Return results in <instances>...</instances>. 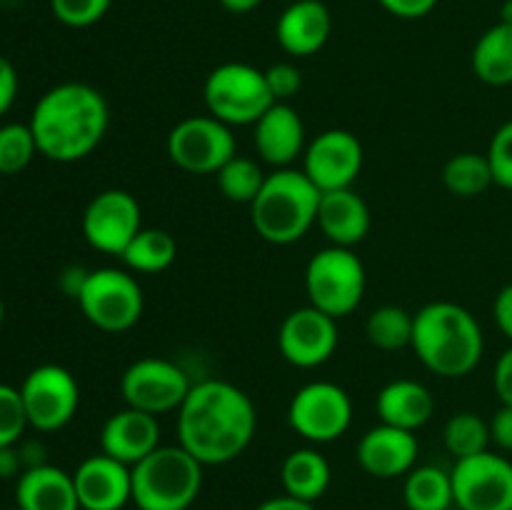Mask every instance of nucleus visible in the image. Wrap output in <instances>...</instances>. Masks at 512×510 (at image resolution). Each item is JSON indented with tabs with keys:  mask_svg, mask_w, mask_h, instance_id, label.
Here are the masks:
<instances>
[{
	"mask_svg": "<svg viewBox=\"0 0 512 510\" xmlns=\"http://www.w3.org/2000/svg\"><path fill=\"white\" fill-rule=\"evenodd\" d=\"M470 63L485 85H512V25L498 23L485 30L475 43Z\"/></svg>",
	"mask_w": 512,
	"mask_h": 510,
	"instance_id": "obj_26",
	"label": "nucleus"
},
{
	"mask_svg": "<svg viewBox=\"0 0 512 510\" xmlns=\"http://www.w3.org/2000/svg\"><path fill=\"white\" fill-rule=\"evenodd\" d=\"M330 463L325 455L315 448H298L288 453L280 468V483L283 490L293 498L305 500V503H315L325 495L330 488Z\"/></svg>",
	"mask_w": 512,
	"mask_h": 510,
	"instance_id": "obj_25",
	"label": "nucleus"
},
{
	"mask_svg": "<svg viewBox=\"0 0 512 510\" xmlns=\"http://www.w3.org/2000/svg\"><path fill=\"white\" fill-rule=\"evenodd\" d=\"M28 125L40 155L55 163H78L108 133V100L88 83H60L40 95Z\"/></svg>",
	"mask_w": 512,
	"mask_h": 510,
	"instance_id": "obj_2",
	"label": "nucleus"
},
{
	"mask_svg": "<svg viewBox=\"0 0 512 510\" xmlns=\"http://www.w3.org/2000/svg\"><path fill=\"white\" fill-rule=\"evenodd\" d=\"M288 423L308 443H333L353 423V400L338 383L313 380L290 400Z\"/></svg>",
	"mask_w": 512,
	"mask_h": 510,
	"instance_id": "obj_10",
	"label": "nucleus"
},
{
	"mask_svg": "<svg viewBox=\"0 0 512 510\" xmlns=\"http://www.w3.org/2000/svg\"><path fill=\"white\" fill-rule=\"evenodd\" d=\"M493 388L498 395L500 405H510L512 408V345L503 350L493 370Z\"/></svg>",
	"mask_w": 512,
	"mask_h": 510,
	"instance_id": "obj_38",
	"label": "nucleus"
},
{
	"mask_svg": "<svg viewBox=\"0 0 512 510\" xmlns=\"http://www.w3.org/2000/svg\"><path fill=\"white\" fill-rule=\"evenodd\" d=\"M113 0H50L53 15L68 28H90L105 18Z\"/></svg>",
	"mask_w": 512,
	"mask_h": 510,
	"instance_id": "obj_35",
	"label": "nucleus"
},
{
	"mask_svg": "<svg viewBox=\"0 0 512 510\" xmlns=\"http://www.w3.org/2000/svg\"><path fill=\"white\" fill-rule=\"evenodd\" d=\"M258 430L250 395L228 380H200L178 408V445L200 465H225L240 458Z\"/></svg>",
	"mask_w": 512,
	"mask_h": 510,
	"instance_id": "obj_1",
	"label": "nucleus"
},
{
	"mask_svg": "<svg viewBox=\"0 0 512 510\" xmlns=\"http://www.w3.org/2000/svg\"><path fill=\"white\" fill-rule=\"evenodd\" d=\"M15 505L20 510H80L73 473L50 463L23 470L15 485Z\"/></svg>",
	"mask_w": 512,
	"mask_h": 510,
	"instance_id": "obj_24",
	"label": "nucleus"
},
{
	"mask_svg": "<svg viewBox=\"0 0 512 510\" xmlns=\"http://www.w3.org/2000/svg\"><path fill=\"white\" fill-rule=\"evenodd\" d=\"M255 510H315L313 503H305V500L293 498V495H275V498L263 500Z\"/></svg>",
	"mask_w": 512,
	"mask_h": 510,
	"instance_id": "obj_45",
	"label": "nucleus"
},
{
	"mask_svg": "<svg viewBox=\"0 0 512 510\" xmlns=\"http://www.w3.org/2000/svg\"><path fill=\"white\" fill-rule=\"evenodd\" d=\"M493 318L495 325L500 328V333L512 343V283L500 288V293L495 295L493 303Z\"/></svg>",
	"mask_w": 512,
	"mask_h": 510,
	"instance_id": "obj_42",
	"label": "nucleus"
},
{
	"mask_svg": "<svg viewBox=\"0 0 512 510\" xmlns=\"http://www.w3.org/2000/svg\"><path fill=\"white\" fill-rule=\"evenodd\" d=\"M120 258L125 260V265L133 273H163L178 258V243H175L168 230L143 228L130 240V245Z\"/></svg>",
	"mask_w": 512,
	"mask_h": 510,
	"instance_id": "obj_28",
	"label": "nucleus"
},
{
	"mask_svg": "<svg viewBox=\"0 0 512 510\" xmlns=\"http://www.w3.org/2000/svg\"><path fill=\"white\" fill-rule=\"evenodd\" d=\"M15 98H18V73L13 63L0 55V118L13 108Z\"/></svg>",
	"mask_w": 512,
	"mask_h": 510,
	"instance_id": "obj_41",
	"label": "nucleus"
},
{
	"mask_svg": "<svg viewBox=\"0 0 512 510\" xmlns=\"http://www.w3.org/2000/svg\"><path fill=\"white\" fill-rule=\"evenodd\" d=\"M80 225L90 248L105 255H123L130 240L143 230V210L128 190L108 188L90 200Z\"/></svg>",
	"mask_w": 512,
	"mask_h": 510,
	"instance_id": "obj_14",
	"label": "nucleus"
},
{
	"mask_svg": "<svg viewBox=\"0 0 512 510\" xmlns=\"http://www.w3.org/2000/svg\"><path fill=\"white\" fill-rule=\"evenodd\" d=\"M218 188L230 203L250 205L258 198L260 188H263L265 178L258 160L248 158V155H233L223 168L218 170Z\"/></svg>",
	"mask_w": 512,
	"mask_h": 510,
	"instance_id": "obj_32",
	"label": "nucleus"
},
{
	"mask_svg": "<svg viewBox=\"0 0 512 510\" xmlns=\"http://www.w3.org/2000/svg\"><path fill=\"white\" fill-rule=\"evenodd\" d=\"M30 428L55 433L75 418L80 405V385L68 368L55 363L38 365L20 385Z\"/></svg>",
	"mask_w": 512,
	"mask_h": 510,
	"instance_id": "obj_11",
	"label": "nucleus"
},
{
	"mask_svg": "<svg viewBox=\"0 0 512 510\" xmlns=\"http://www.w3.org/2000/svg\"><path fill=\"white\" fill-rule=\"evenodd\" d=\"M20 450V460H23V470H30V468H38V465H45L48 463V450H45L43 443H38V440H28V443L18 445Z\"/></svg>",
	"mask_w": 512,
	"mask_h": 510,
	"instance_id": "obj_44",
	"label": "nucleus"
},
{
	"mask_svg": "<svg viewBox=\"0 0 512 510\" xmlns=\"http://www.w3.org/2000/svg\"><path fill=\"white\" fill-rule=\"evenodd\" d=\"M365 265L353 248H328L318 250L305 268V293L313 308L323 310L330 318H348L363 303Z\"/></svg>",
	"mask_w": 512,
	"mask_h": 510,
	"instance_id": "obj_6",
	"label": "nucleus"
},
{
	"mask_svg": "<svg viewBox=\"0 0 512 510\" xmlns=\"http://www.w3.org/2000/svg\"><path fill=\"white\" fill-rule=\"evenodd\" d=\"M315 225L323 230L330 245L353 248L363 243L365 235L370 233V208L363 195L355 193L353 188L330 190L320 195Z\"/></svg>",
	"mask_w": 512,
	"mask_h": 510,
	"instance_id": "obj_22",
	"label": "nucleus"
},
{
	"mask_svg": "<svg viewBox=\"0 0 512 510\" xmlns=\"http://www.w3.org/2000/svg\"><path fill=\"white\" fill-rule=\"evenodd\" d=\"M260 3H263V0H220V5H223L228 13H235V15L250 13V10L258 8Z\"/></svg>",
	"mask_w": 512,
	"mask_h": 510,
	"instance_id": "obj_46",
	"label": "nucleus"
},
{
	"mask_svg": "<svg viewBox=\"0 0 512 510\" xmlns=\"http://www.w3.org/2000/svg\"><path fill=\"white\" fill-rule=\"evenodd\" d=\"M403 500L408 510H448L455 505L453 478L438 465H415L405 475Z\"/></svg>",
	"mask_w": 512,
	"mask_h": 510,
	"instance_id": "obj_27",
	"label": "nucleus"
},
{
	"mask_svg": "<svg viewBox=\"0 0 512 510\" xmlns=\"http://www.w3.org/2000/svg\"><path fill=\"white\" fill-rule=\"evenodd\" d=\"M155 448H160V423L158 415L143 413L125 405L123 410L110 415L100 430V453L130 465L148 458Z\"/></svg>",
	"mask_w": 512,
	"mask_h": 510,
	"instance_id": "obj_19",
	"label": "nucleus"
},
{
	"mask_svg": "<svg viewBox=\"0 0 512 510\" xmlns=\"http://www.w3.org/2000/svg\"><path fill=\"white\" fill-rule=\"evenodd\" d=\"M358 465L368 475L380 480H393L408 475L418 460V438L415 433L395 425H375L360 438L355 448Z\"/></svg>",
	"mask_w": 512,
	"mask_h": 510,
	"instance_id": "obj_18",
	"label": "nucleus"
},
{
	"mask_svg": "<svg viewBox=\"0 0 512 510\" xmlns=\"http://www.w3.org/2000/svg\"><path fill=\"white\" fill-rule=\"evenodd\" d=\"M0 3H13V0H0Z\"/></svg>",
	"mask_w": 512,
	"mask_h": 510,
	"instance_id": "obj_49",
	"label": "nucleus"
},
{
	"mask_svg": "<svg viewBox=\"0 0 512 510\" xmlns=\"http://www.w3.org/2000/svg\"><path fill=\"white\" fill-rule=\"evenodd\" d=\"M8 510H20V508H18V505H15V508H8Z\"/></svg>",
	"mask_w": 512,
	"mask_h": 510,
	"instance_id": "obj_50",
	"label": "nucleus"
},
{
	"mask_svg": "<svg viewBox=\"0 0 512 510\" xmlns=\"http://www.w3.org/2000/svg\"><path fill=\"white\" fill-rule=\"evenodd\" d=\"M333 33V15L323 0H295L280 13L275 38L285 53L310 58L320 53Z\"/></svg>",
	"mask_w": 512,
	"mask_h": 510,
	"instance_id": "obj_21",
	"label": "nucleus"
},
{
	"mask_svg": "<svg viewBox=\"0 0 512 510\" xmlns=\"http://www.w3.org/2000/svg\"><path fill=\"white\" fill-rule=\"evenodd\" d=\"M375 413H378L380 423L418 433L435 415V398L428 385L410 378H398L378 393Z\"/></svg>",
	"mask_w": 512,
	"mask_h": 510,
	"instance_id": "obj_23",
	"label": "nucleus"
},
{
	"mask_svg": "<svg viewBox=\"0 0 512 510\" xmlns=\"http://www.w3.org/2000/svg\"><path fill=\"white\" fill-rule=\"evenodd\" d=\"M363 143L343 128L323 130L303 153V173L320 193L353 188L363 170Z\"/></svg>",
	"mask_w": 512,
	"mask_h": 510,
	"instance_id": "obj_15",
	"label": "nucleus"
},
{
	"mask_svg": "<svg viewBox=\"0 0 512 510\" xmlns=\"http://www.w3.org/2000/svg\"><path fill=\"white\" fill-rule=\"evenodd\" d=\"M80 510H123L133 503V468L110 455H90L73 473Z\"/></svg>",
	"mask_w": 512,
	"mask_h": 510,
	"instance_id": "obj_17",
	"label": "nucleus"
},
{
	"mask_svg": "<svg viewBox=\"0 0 512 510\" xmlns=\"http://www.w3.org/2000/svg\"><path fill=\"white\" fill-rule=\"evenodd\" d=\"M188 373L178 363L165 358H140L125 368L120 378V395L125 405L150 415H163L178 410L188 398Z\"/></svg>",
	"mask_w": 512,
	"mask_h": 510,
	"instance_id": "obj_12",
	"label": "nucleus"
},
{
	"mask_svg": "<svg viewBox=\"0 0 512 510\" xmlns=\"http://www.w3.org/2000/svg\"><path fill=\"white\" fill-rule=\"evenodd\" d=\"M25 428H28V415H25L20 388L0 383V448L18 443Z\"/></svg>",
	"mask_w": 512,
	"mask_h": 510,
	"instance_id": "obj_34",
	"label": "nucleus"
},
{
	"mask_svg": "<svg viewBox=\"0 0 512 510\" xmlns=\"http://www.w3.org/2000/svg\"><path fill=\"white\" fill-rule=\"evenodd\" d=\"M410 348L430 373L440 378H465L483 360V328L463 305L435 300L415 313Z\"/></svg>",
	"mask_w": 512,
	"mask_h": 510,
	"instance_id": "obj_3",
	"label": "nucleus"
},
{
	"mask_svg": "<svg viewBox=\"0 0 512 510\" xmlns=\"http://www.w3.org/2000/svg\"><path fill=\"white\" fill-rule=\"evenodd\" d=\"M450 478L460 510H512V463L505 455L485 450L455 460Z\"/></svg>",
	"mask_w": 512,
	"mask_h": 510,
	"instance_id": "obj_13",
	"label": "nucleus"
},
{
	"mask_svg": "<svg viewBox=\"0 0 512 510\" xmlns=\"http://www.w3.org/2000/svg\"><path fill=\"white\" fill-rule=\"evenodd\" d=\"M415 315L400 305H380L365 320V335L378 350H403L413 343Z\"/></svg>",
	"mask_w": 512,
	"mask_h": 510,
	"instance_id": "obj_30",
	"label": "nucleus"
},
{
	"mask_svg": "<svg viewBox=\"0 0 512 510\" xmlns=\"http://www.w3.org/2000/svg\"><path fill=\"white\" fill-rule=\"evenodd\" d=\"M490 440L505 453H512V408L500 405L490 418Z\"/></svg>",
	"mask_w": 512,
	"mask_h": 510,
	"instance_id": "obj_40",
	"label": "nucleus"
},
{
	"mask_svg": "<svg viewBox=\"0 0 512 510\" xmlns=\"http://www.w3.org/2000/svg\"><path fill=\"white\" fill-rule=\"evenodd\" d=\"M443 183L458 198H478L495 185L493 168L485 153H458L445 163Z\"/></svg>",
	"mask_w": 512,
	"mask_h": 510,
	"instance_id": "obj_29",
	"label": "nucleus"
},
{
	"mask_svg": "<svg viewBox=\"0 0 512 510\" xmlns=\"http://www.w3.org/2000/svg\"><path fill=\"white\" fill-rule=\"evenodd\" d=\"M338 340V320L310 303L285 315L278 328L280 355L303 370L328 363L338 348Z\"/></svg>",
	"mask_w": 512,
	"mask_h": 510,
	"instance_id": "obj_16",
	"label": "nucleus"
},
{
	"mask_svg": "<svg viewBox=\"0 0 512 510\" xmlns=\"http://www.w3.org/2000/svg\"><path fill=\"white\" fill-rule=\"evenodd\" d=\"M168 158L190 175H213L228 163L235 150V135L230 125L213 115H190L173 125L168 133Z\"/></svg>",
	"mask_w": 512,
	"mask_h": 510,
	"instance_id": "obj_9",
	"label": "nucleus"
},
{
	"mask_svg": "<svg viewBox=\"0 0 512 510\" xmlns=\"http://www.w3.org/2000/svg\"><path fill=\"white\" fill-rule=\"evenodd\" d=\"M253 145L260 160L278 168H290L305 153V125L290 103H273L253 125Z\"/></svg>",
	"mask_w": 512,
	"mask_h": 510,
	"instance_id": "obj_20",
	"label": "nucleus"
},
{
	"mask_svg": "<svg viewBox=\"0 0 512 510\" xmlns=\"http://www.w3.org/2000/svg\"><path fill=\"white\" fill-rule=\"evenodd\" d=\"M320 195L303 170L278 168L265 178L258 198L250 203L255 233L273 245L298 243L318 220Z\"/></svg>",
	"mask_w": 512,
	"mask_h": 510,
	"instance_id": "obj_4",
	"label": "nucleus"
},
{
	"mask_svg": "<svg viewBox=\"0 0 512 510\" xmlns=\"http://www.w3.org/2000/svg\"><path fill=\"white\" fill-rule=\"evenodd\" d=\"M75 300L85 320L103 333H125L143 318L145 308L140 283L120 268L88 270Z\"/></svg>",
	"mask_w": 512,
	"mask_h": 510,
	"instance_id": "obj_8",
	"label": "nucleus"
},
{
	"mask_svg": "<svg viewBox=\"0 0 512 510\" xmlns=\"http://www.w3.org/2000/svg\"><path fill=\"white\" fill-rule=\"evenodd\" d=\"M443 443L455 460L485 453L488 445L493 443V440H490V423L480 418L478 413H470V410L455 413L453 418L445 423Z\"/></svg>",
	"mask_w": 512,
	"mask_h": 510,
	"instance_id": "obj_31",
	"label": "nucleus"
},
{
	"mask_svg": "<svg viewBox=\"0 0 512 510\" xmlns=\"http://www.w3.org/2000/svg\"><path fill=\"white\" fill-rule=\"evenodd\" d=\"M203 468L183 445H160L133 465L138 510H188L203 488Z\"/></svg>",
	"mask_w": 512,
	"mask_h": 510,
	"instance_id": "obj_5",
	"label": "nucleus"
},
{
	"mask_svg": "<svg viewBox=\"0 0 512 510\" xmlns=\"http://www.w3.org/2000/svg\"><path fill=\"white\" fill-rule=\"evenodd\" d=\"M485 155H488L490 168H493L495 185L512 190V120L495 130Z\"/></svg>",
	"mask_w": 512,
	"mask_h": 510,
	"instance_id": "obj_36",
	"label": "nucleus"
},
{
	"mask_svg": "<svg viewBox=\"0 0 512 510\" xmlns=\"http://www.w3.org/2000/svg\"><path fill=\"white\" fill-rule=\"evenodd\" d=\"M38 155V143L28 123L0 125V175H15Z\"/></svg>",
	"mask_w": 512,
	"mask_h": 510,
	"instance_id": "obj_33",
	"label": "nucleus"
},
{
	"mask_svg": "<svg viewBox=\"0 0 512 510\" xmlns=\"http://www.w3.org/2000/svg\"><path fill=\"white\" fill-rule=\"evenodd\" d=\"M3 318H5V305H3V298H0V325H3Z\"/></svg>",
	"mask_w": 512,
	"mask_h": 510,
	"instance_id": "obj_48",
	"label": "nucleus"
},
{
	"mask_svg": "<svg viewBox=\"0 0 512 510\" xmlns=\"http://www.w3.org/2000/svg\"><path fill=\"white\" fill-rule=\"evenodd\" d=\"M265 80H268V88L273 93L275 103H288L290 98H295L303 85V75L295 68L293 63H275L265 70Z\"/></svg>",
	"mask_w": 512,
	"mask_h": 510,
	"instance_id": "obj_37",
	"label": "nucleus"
},
{
	"mask_svg": "<svg viewBox=\"0 0 512 510\" xmlns=\"http://www.w3.org/2000/svg\"><path fill=\"white\" fill-rule=\"evenodd\" d=\"M23 473V460H20L18 443L0 448V478H15Z\"/></svg>",
	"mask_w": 512,
	"mask_h": 510,
	"instance_id": "obj_43",
	"label": "nucleus"
},
{
	"mask_svg": "<svg viewBox=\"0 0 512 510\" xmlns=\"http://www.w3.org/2000/svg\"><path fill=\"white\" fill-rule=\"evenodd\" d=\"M378 3L395 18L418 20L425 18L438 5V0H378Z\"/></svg>",
	"mask_w": 512,
	"mask_h": 510,
	"instance_id": "obj_39",
	"label": "nucleus"
},
{
	"mask_svg": "<svg viewBox=\"0 0 512 510\" xmlns=\"http://www.w3.org/2000/svg\"><path fill=\"white\" fill-rule=\"evenodd\" d=\"M203 98L208 115L225 125H255L275 103L265 70L248 63H223L205 78Z\"/></svg>",
	"mask_w": 512,
	"mask_h": 510,
	"instance_id": "obj_7",
	"label": "nucleus"
},
{
	"mask_svg": "<svg viewBox=\"0 0 512 510\" xmlns=\"http://www.w3.org/2000/svg\"><path fill=\"white\" fill-rule=\"evenodd\" d=\"M500 23L512 25V0H505L503 8H500Z\"/></svg>",
	"mask_w": 512,
	"mask_h": 510,
	"instance_id": "obj_47",
	"label": "nucleus"
}]
</instances>
